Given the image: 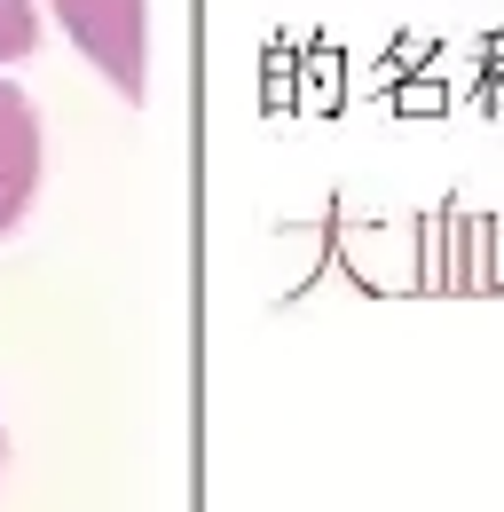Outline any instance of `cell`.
Listing matches in <instances>:
<instances>
[{"label": "cell", "instance_id": "obj_1", "mask_svg": "<svg viewBox=\"0 0 504 512\" xmlns=\"http://www.w3.org/2000/svg\"><path fill=\"white\" fill-rule=\"evenodd\" d=\"M48 8L87 48V64H103V79L126 103L150 95V0H48Z\"/></svg>", "mask_w": 504, "mask_h": 512}, {"label": "cell", "instance_id": "obj_2", "mask_svg": "<svg viewBox=\"0 0 504 512\" xmlns=\"http://www.w3.org/2000/svg\"><path fill=\"white\" fill-rule=\"evenodd\" d=\"M40 190V111L16 79H0V237L32 213Z\"/></svg>", "mask_w": 504, "mask_h": 512}, {"label": "cell", "instance_id": "obj_3", "mask_svg": "<svg viewBox=\"0 0 504 512\" xmlns=\"http://www.w3.org/2000/svg\"><path fill=\"white\" fill-rule=\"evenodd\" d=\"M40 48V8L32 0H0V64H24Z\"/></svg>", "mask_w": 504, "mask_h": 512}, {"label": "cell", "instance_id": "obj_4", "mask_svg": "<svg viewBox=\"0 0 504 512\" xmlns=\"http://www.w3.org/2000/svg\"><path fill=\"white\" fill-rule=\"evenodd\" d=\"M0 465H8V426H0Z\"/></svg>", "mask_w": 504, "mask_h": 512}]
</instances>
